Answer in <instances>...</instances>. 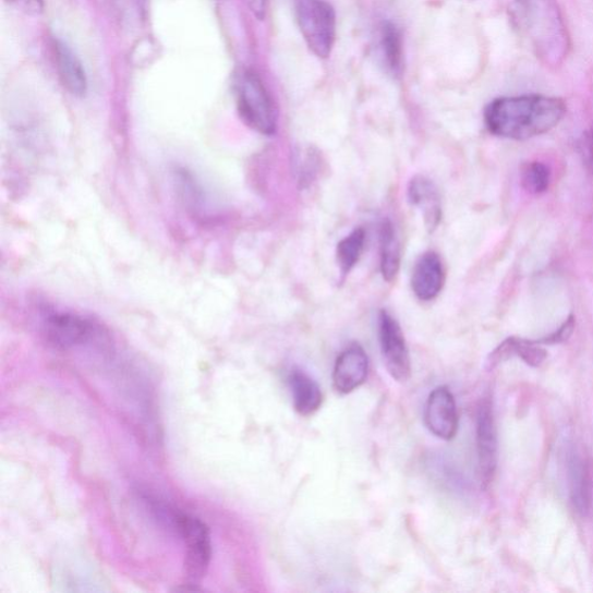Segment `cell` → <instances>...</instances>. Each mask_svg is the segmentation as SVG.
Segmentation results:
<instances>
[{"mask_svg": "<svg viewBox=\"0 0 593 593\" xmlns=\"http://www.w3.org/2000/svg\"><path fill=\"white\" fill-rule=\"evenodd\" d=\"M380 271L384 280L392 283L400 270L401 246L392 221L386 219L380 226Z\"/></svg>", "mask_w": 593, "mask_h": 593, "instance_id": "17", "label": "cell"}, {"mask_svg": "<svg viewBox=\"0 0 593 593\" xmlns=\"http://www.w3.org/2000/svg\"><path fill=\"white\" fill-rule=\"evenodd\" d=\"M52 50L62 85L72 96L84 97L87 93L88 81L78 56L74 53L66 43L60 39H53Z\"/></svg>", "mask_w": 593, "mask_h": 593, "instance_id": "13", "label": "cell"}, {"mask_svg": "<svg viewBox=\"0 0 593 593\" xmlns=\"http://www.w3.org/2000/svg\"><path fill=\"white\" fill-rule=\"evenodd\" d=\"M368 375V358L358 343L346 348L332 371V386L341 395H349L361 387Z\"/></svg>", "mask_w": 593, "mask_h": 593, "instance_id": "9", "label": "cell"}, {"mask_svg": "<svg viewBox=\"0 0 593 593\" xmlns=\"http://www.w3.org/2000/svg\"><path fill=\"white\" fill-rule=\"evenodd\" d=\"M379 342L387 373L395 380L404 383L411 378L412 365L403 331L386 310L378 317Z\"/></svg>", "mask_w": 593, "mask_h": 593, "instance_id": "6", "label": "cell"}, {"mask_svg": "<svg viewBox=\"0 0 593 593\" xmlns=\"http://www.w3.org/2000/svg\"><path fill=\"white\" fill-rule=\"evenodd\" d=\"M425 424L429 432L443 440L456 437L459 416L455 397L447 386L434 389L425 406Z\"/></svg>", "mask_w": 593, "mask_h": 593, "instance_id": "8", "label": "cell"}, {"mask_svg": "<svg viewBox=\"0 0 593 593\" xmlns=\"http://www.w3.org/2000/svg\"><path fill=\"white\" fill-rule=\"evenodd\" d=\"M476 440L481 476L488 484L497 465V433L489 400L482 402L479 408Z\"/></svg>", "mask_w": 593, "mask_h": 593, "instance_id": "10", "label": "cell"}, {"mask_svg": "<svg viewBox=\"0 0 593 593\" xmlns=\"http://www.w3.org/2000/svg\"><path fill=\"white\" fill-rule=\"evenodd\" d=\"M294 411L301 416H311L320 410L324 402L317 382L301 370H293L289 376Z\"/></svg>", "mask_w": 593, "mask_h": 593, "instance_id": "15", "label": "cell"}, {"mask_svg": "<svg viewBox=\"0 0 593 593\" xmlns=\"http://www.w3.org/2000/svg\"><path fill=\"white\" fill-rule=\"evenodd\" d=\"M574 323L572 318H569L559 329L550 334L546 340H543L544 343H561L568 340L573 330Z\"/></svg>", "mask_w": 593, "mask_h": 593, "instance_id": "22", "label": "cell"}, {"mask_svg": "<svg viewBox=\"0 0 593 593\" xmlns=\"http://www.w3.org/2000/svg\"><path fill=\"white\" fill-rule=\"evenodd\" d=\"M378 47L387 72L396 78L401 77L404 68L403 35L397 24L389 21L382 23Z\"/></svg>", "mask_w": 593, "mask_h": 593, "instance_id": "16", "label": "cell"}, {"mask_svg": "<svg viewBox=\"0 0 593 593\" xmlns=\"http://www.w3.org/2000/svg\"><path fill=\"white\" fill-rule=\"evenodd\" d=\"M511 23L518 35L547 65H560L570 47L561 12L554 0H513Z\"/></svg>", "mask_w": 593, "mask_h": 593, "instance_id": "2", "label": "cell"}, {"mask_svg": "<svg viewBox=\"0 0 593 593\" xmlns=\"http://www.w3.org/2000/svg\"><path fill=\"white\" fill-rule=\"evenodd\" d=\"M46 338L56 348L83 346L95 338L98 328L89 319L70 312H55L45 319Z\"/></svg>", "mask_w": 593, "mask_h": 593, "instance_id": "7", "label": "cell"}, {"mask_svg": "<svg viewBox=\"0 0 593 593\" xmlns=\"http://www.w3.org/2000/svg\"><path fill=\"white\" fill-rule=\"evenodd\" d=\"M407 193L412 206L422 213L426 230L434 232L441 220V201L437 185L426 177L416 176L408 184Z\"/></svg>", "mask_w": 593, "mask_h": 593, "instance_id": "14", "label": "cell"}, {"mask_svg": "<svg viewBox=\"0 0 593 593\" xmlns=\"http://www.w3.org/2000/svg\"><path fill=\"white\" fill-rule=\"evenodd\" d=\"M567 113L564 100L547 96L504 97L485 109V123L494 136L527 141L558 126Z\"/></svg>", "mask_w": 593, "mask_h": 593, "instance_id": "1", "label": "cell"}, {"mask_svg": "<svg viewBox=\"0 0 593 593\" xmlns=\"http://www.w3.org/2000/svg\"><path fill=\"white\" fill-rule=\"evenodd\" d=\"M293 13L308 49L328 59L337 40L336 10L327 0H294Z\"/></svg>", "mask_w": 593, "mask_h": 593, "instance_id": "4", "label": "cell"}, {"mask_svg": "<svg viewBox=\"0 0 593 593\" xmlns=\"http://www.w3.org/2000/svg\"><path fill=\"white\" fill-rule=\"evenodd\" d=\"M552 180L549 167L541 161H530L522 167L521 182L523 189L533 195L544 194Z\"/></svg>", "mask_w": 593, "mask_h": 593, "instance_id": "20", "label": "cell"}, {"mask_svg": "<svg viewBox=\"0 0 593 593\" xmlns=\"http://www.w3.org/2000/svg\"><path fill=\"white\" fill-rule=\"evenodd\" d=\"M365 231L362 228L355 229L344 237L337 246V263L342 280L359 264L365 245Z\"/></svg>", "mask_w": 593, "mask_h": 593, "instance_id": "19", "label": "cell"}, {"mask_svg": "<svg viewBox=\"0 0 593 593\" xmlns=\"http://www.w3.org/2000/svg\"><path fill=\"white\" fill-rule=\"evenodd\" d=\"M568 489L573 509L586 516L592 505V484L588 463L582 455L569 448L566 455Z\"/></svg>", "mask_w": 593, "mask_h": 593, "instance_id": "12", "label": "cell"}, {"mask_svg": "<svg viewBox=\"0 0 593 593\" xmlns=\"http://www.w3.org/2000/svg\"><path fill=\"white\" fill-rule=\"evenodd\" d=\"M517 356L532 366H540L546 360V351L537 346V342L510 338L500 344L492 355L488 363L495 366L508 359Z\"/></svg>", "mask_w": 593, "mask_h": 593, "instance_id": "18", "label": "cell"}, {"mask_svg": "<svg viewBox=\"0 0 593 593\" xmlns=\"http://www.w3.org/2000/svg\"><path fill=\"white\" fill-rule=\"evenodd\" d=\"M445 285V269L436 252H426L420 256L412 275V289L422 302L437 299Z\"/></svg>", "mask_w": 593, "mask_h": 593, "instance_id": "11", "label": "cell"}, {"mask_svg": "<svg viewBox=\"0 0 593 593\" xmlns=\"http://www.w3.org/2000/svg\"><path fill=\"white\" fill-rule=\"evenodd\" d=\"M238 113L254 132L273 136L277 132V111L270 93L258 73L240 70L234 80Z\"/></svg>", "mask_w": 593, "mask_h": 593, "instance_id": "3", "label": "cell"}, {"mask_svg": "<svg viewBox=\"0 0 593 593\" xmlns=\"http://www.w3.org/2000/svg\"><path fill=\"white\" fill-rule=\"evenodd\" d=\"M243 2L258 21H264L268 10V0H243Z\"/></svg>", "mask_w": 593, "mask_h": 593, "instance_id": "23", "label": "cell"}, {"mask_svg": "<svg viewBox=\"0 0 593 593\" xmlns=\"http://www.w3.org/2000/svg\"><path fill=\"white\" fill-rule=\"evenodd\" d=\"M4 2L25 15L39 16L45 12L44 0H4Z\"/></svg>", "mask_w": 593, "mask_h": 593, "instance_id": "21", "label": "cell"}, {"mask_svg": "<svg viewBox=\"0 0 593 593\" xmlns=\"http://www.w3.org/2000/svg\"><path fill=\"white\" fill-rule=\"evenodd\" d=\"M172 529L182 537L187 553H185V572H187L190 585H195L206 577L209 568L213 547L209 529L201 519L176 512Z\"/></svg>", "mask_w": 593, "mask_h": 593, "instance_id": "5", "label": "cell"}]
</instances>
